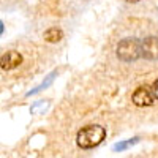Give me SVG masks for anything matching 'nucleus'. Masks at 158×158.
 Wrapping results in <instances>:
<instances>
[{
  "label": "nucleus",
  "instance_id": "f257e3e1",
  "mask_svg": "<svg viewBox=\"0 0 158 158\" xmlns=\"http://www.w3.org/2000/svg\"><path fill=\"white\" fill-rule=\"evenodd\" d=\"M106 130L100 125H87L77 131L76 144L81 149H94L104 141Z\"/></svg>",
  "mask_w": 158,
  "mask_h": 158
},
{
  "label": "nucleus",
  "instance_id": "f03ea898",
  "mask_svg": "<svg viewBox=\"0 0 158 158\" xmlns=\"http://www.w3.org/2000/svg\"><path fill=\"white\" fill-rule=\"evenodd\" d=\"M141 56V41L136 38H125L117 44V57L122 62H135Z\"/></svg>",
  "mask_w": 158,
  "mask_h": 158
},
{
  "label": "nucleus",
  "instance_id": "7ed1b4c3",
  "mask_svg": "<svg viewBox=\"0 0 158 158\" xmlns=\"http://www.w3.org/2000/svg\"><path fill=\"white\" fill-rule=\"evenodd\" d=\"M24 63V57L18 49H10L0 56V68L3 71H15Z\"/></svg>",
  "mask_w": 158,
  "mask_h": 158
},
{
  "label": "nucleus",
  "instance_id": "20e7f679",
  "mask_svg": "<svg viewBox=\"0 0 158 158\" xmlns=\"http://www.w3.org/2000/svg\"><path fill=\"white\" fill-rule=\"evenodd\" d=\"M131 101L133 104H136L138 108H146V106H152L155 103V97L152 94V87L147 85H141L135 90V94L131 95Z\"/></svg>",
  "mask_w": 158,
  "mask_h": 158
},
{
  "label": "nucleus",
  "instance_id": "39448f33",
  "mask_svg": "<svg viewBox=\"0 0 158 158\" xmlns=\"http://www.w3.org/2000/svg\"><path fill=\"white\" fill-rule=\"evenodd\" d=\"M141 54L147 60H158V36H147L142 40Z\"/></svg>",
  "mask_w": 158,
  "mask_h": 158
},
{
  "label": "nucleus",
  "instance_id": "423d86ee",
  "mask_svg": "<svg viewBox=\"0 0 158 158\" xmlns=\"http://www.w3.org/2000/svg\"><path fill=\"white\" fill-rule=\"evenodd\" d=\"M43 38L46 40L48 43H59L60 40L63 38V32H62V29H57V27H51V29H48V30L44 32Z\"/></svg>",
  "mask_w": 158,
  "mask_h": 158
},
{
  "label": "nucleus",
  "instance_id": "0eeeda50",
  "mask_svg": "<svg viewBox=\"0 0 158 158\" xmlns=\"http://www.w3.org/2000/svg\"><path fill=\"white\" fill-rule=\"evenodd\" d=\"M56 74H57V71H52L48 77H46V81H43L41 84H40L38 87H35L33 90H30V92H27V97H30V95H35V94H38V92H41V90H44V89H48L51 84H52V81H54V77H56Z\"/></svg>",
  "mask_w": 158,
  "mask_h": 158
},
{
  "label": "nucleus",
  "instance_id": "6e6552de",
  "mask_svg": "<svg viewBox=\"0 0 158 158\" xmlns=\"http://www.w3.org/2000/svg\"><path fill=\"white\" fill-rule=\"evenodd\" d=\"M138 141H139V138H133V139H128V141H123V142H117V144H114L112 150H114V152H122V150H127L128 147L135 146V144H136Z\"/></svg>",
  "mask_w": 158,
  "mask_h": 158
},
{
  "label": "nucleus",
  "instance_id": "1a4fd4ad",
  "mask_svg": "<svg viewBox=\"0 0 158 158\" xmlns=\"http://www.w3.org/2000/svg\"><path fill=\"white\" fill-rule=\"evenodd\" d=\"M48 104H49L48 101H46V103H44V101H38L35 106H32V112H38V111H41V109H46Z\"/></svg>",
  "mask_w": 158,
  "mask_h": 158
},
{
  "label": "nucleus",
  "instance_id": "9d476101",
  "mask_svg": "<svg viewBox=\"0 0 158 158\" xmlns=\"http://www.w3.org/2000/svg\"><path fill=\"white\" fill-rule=\"evenodd\" d=\"M152 94H153L155 100H158V79H155L152 84Z\"/></svg>",
  "mask_w": 158,
  "mask_h": 158
},
{
  "label": "nucleus",
  "instance_id": "9b49d317",
  "mask_svg": "<svg viewBox=\"0 0 158 158\" xmlns=\"http://www.w3.org/2000/svg\"><path fill=\"white\" fill-rule=\"evenodd\" d=\"M3 30H5V25H3V22H2V21H0V36H2Z\"/></svg>",
  "mask_w": 158,
  "mask_h": 158
},
{
  "label": "nucleus",
  "instance_id": "f8f14e48",
  "mask_svg": "<svg viewBox=\"0 0 158 158\" xmlns=\"http://www.w3.org/2000/svg\"><path fill=\"white\" fill-rule=\"evenodd\" d=\"M125 2H128V3H138V2H141V0H125Z\"/></svg>",
  "mask_w": 158,
  "mask_h": 158
}]
</instances>
